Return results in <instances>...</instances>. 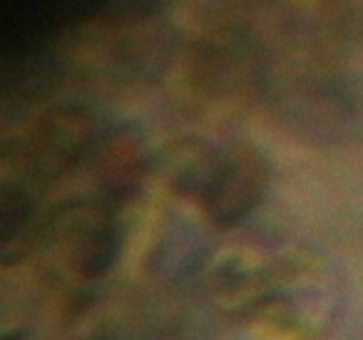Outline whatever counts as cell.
<instances>
[{"mask_svg":"<svg viewBox=\"0 0 363 340\" xmlns=\"http://www.w3.org/2000/svg\"><path fill=\"white\" fill-rule=\"evenodd\" d=\"M269 186V166L254 147L242 144L219 162L214 179L202 196V209L209 224L232 229L259 204Z\"/></svg>","mask_w":363,"mask_h":340,"instance_id":"cell-1","label":"cell"}]
</instances>
